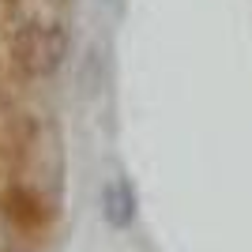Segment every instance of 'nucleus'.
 <instances>
[{
  "instance_id": "nucleus-5",
  "label": "nucleus",
  "mask_w": 252,
  "mask_h": 252,
  "mask_svg": "<svg viewBox=\"0 0 252 252\" xmlns=\"http://www.w3.org/2000/svg\"><path fill=\"white\" fill-rule=\"evenodd\" d=\"M15 19L61 23V19H68V0H15Z\"/></svg>"
},
{
  "instance_id": "nucleus-4",
  "label": "nucleus",
  "mask_w": 252,
  "mask_h": 252,
  "mask_svg": "<svg viewBox=\"0 0 252 252\" xmlns=\"http://www.w3.org/2000/svg\"><path fill=\"white\" fill-rule=\"evenodd\" d=\"M105 87V45L98 38H91L79 57V72H75V91L79 98H98Z\"/></svg>"
},
{
  "instance_id": "nucleus-3",
  "label": "nucleus",
  "mask_w": 252,
  "mask_h": 252,
  "mask_svg": "<svg viewBox=\"0 0 252 252\" xmlns=\"http://www.w3.org/2000/svg\"><path fill=\"white\" fill-rule=\"evenodd\" d=\"M4 211H8V219L27 233L42 230L45 222H49V203H45L34 189H27V185H19V189L8 192V207Z\"/></svg>"
},
{
  "instance_id": "nucleus-1",
  "label": "nucleus",
  "mask_w": 252,
  "mask_h": 252,
  "mask_svg": "<svg viewBox=\"0 0 252 252\" xmlns=\"http://www.w3.org/2000/svg\"><path fill=\"white\" fill-rule=\"evenodd\" d=\"M68 19L61 23H27L15 19L11 27V61L27 79H53L68 57Z\"/></svg>"
},
{
  "instance_id": "nucleus-2",
  "label": "nucleus",
  "mask_w": 252,
  "mask_h": 252,
  "mask_svg": "<svg viewBox=\"0 0 252 252\" xmlns=\"http://www.w3.org/2000/svg\"><path fill=\"white\" fill-rule=\"evenodd\" d=\"M136 192L128 177H109L102 185V219L109 222V230H128L136 222Z\"/></svg>"
}]
</instances>
